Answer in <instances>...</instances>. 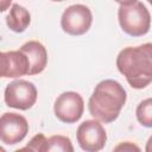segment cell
Returning <instances> with one entry per match:
<instances>
[{
	"label": "cell",
	"mask_w": 152,
	"mask_h": 152,
	"mask_svg": "<svg viewBox=\"0 0 152 152\" xmlns=\"http://www.w3.org/2000/svg\"><path fill=\"white\" fill-rule=\"evenodd\" d=\"M118 70L134 89H142L152 82V43L127 46L116 57Z\"/></svg>",
	"instance_id": "6da1fadb"
},
{
	"label": "cell",
	"mask_w": 152,
	"mask_h": 152,
	"mask_svg": "<svg viewBox=\"0 0 152 152\" xmlns=\"http://www.w3.org/2000/svg\"><path fill=\"white\" fill-rule=\"evenodd\" d=\"M119 24L124 32L133 37H140L148 32L151 26V15L142 2L121 5L118 11Z\"/></svg>",
	"instance_id": "3957f363"
},
{
	"label": "cell",
	"mask_w": 152,
	"mask_h": 152,
	"mask_svg": "<svg viewBox=\"0 0 152 152\" xmlns=\"http://www.w3.org/2000/svg\"><path fill=\"white\" fill-rule=\"evenodd\" d=\"M0 1H1V7H0V11L1 12H5L10 7L11 2H12V0H0Z\"/></svg>",
	"instance_id": "2e32d148"
},
{
	"label": "cell",
	"mask_w": 152,
	"mask_h": 152,
	"mask_svg": "<svg viewBox=\"0 0 152 152\" xmlns=\"http://www.w3.org/2000/svg\"><path fill=\"white\" fill-rule=\"evenodd\" d=\"M147 1H148V2H150V4L152 5V0H147Z\"/></svg>",
	"instance_id": "ffe728a7"
},
{
	"label": "cell",
	"mask_w": 152,
	"mask_h": 152,
	"mask_svg": "<svg viewBox=\"0 0 152 152\" xmlns=\"http://www.w3.org/2000/svg\"><path fill=\"white\" fill-rule=\"evenodd\" d=\"M51 1H64V0H51Z\"/></svg>",
	"instance_id": "d6986e66"
},
{
	"label": "cell",
	"mask_w": 152,
	"mask_h": 152,
	"mask_svg": "<svg viewBox=\"0 0 152 152\" xmlns=\"http://www.w3.org/2000/svg\"><path fill=\"white\" fill-rule=\"evenodd\" d=\"M1 59V76L7 78H15L28 75L30 61L27 56L18 51H6L0 53Z\"/></svg>",
	"instance_id": "9c48e42d"
},
{
	"label": "cell",
	"mask_w": 152,
	"mask_h": 152,
	"mask_svg": "<svg viewBox=\"0 0 152 152\" xmlns=\"http://www.w3.org/2000/svg\"><path fill=\"white\" fill-rule=\"evenodd\" d=\"M50 151H61V152H72L74 147L71 145V141L68 137L64 135H52L50 137L44 146L43 152H50Z\"/></svg>",
	"instance_id": "7c38bea8"
},
{
	"label": "cell",
	"mask_w": 152,
	"mask_h": 152,
	"mask_svg": "<svg viewBox=\"0 0 152 152\" xmlns=\"http://www.w3.org/2000/svg\"><path fill=\"white\" fill-rule=\"evenodd\" d=\"M114 150H115V151H133V150H135V151H140V148H139L137 145H134L133 142H129V141L121 142V144L118 145Z\"/></svg>",
	"instance_id": "9a60e30c"
},
{
	"label": "cell",
	"mask_w": 152,
	"mask_h": 152,
	"mask_svg": "<svg viewBox=\"0 0 152 152\" xmlns=\"http://www.w3.org/2000/svg\"><path fill=\"white\" fill-rule=\"evenodd\" d=\"M19 50L23 51L30 61L28 75L40 74L45 69L48 64V52H46L45 46L40 42L30 40L25 43Z\"/></svg>",
	"instance_id": "30bf717a"
},
{
	"label": "cell",
	"mask_w": 152,
	"mask_h": 152,
	"mask_svg": "<svg viewBox=\"0 0 152 152\" xmlns=\"http://www.w3.org/2000/svg\"><path fill=\"white\" fill-rule=\"evenodd\" d=\"M93 23L91 11L86 5H71L62 14L61 26L71 36H81L89 31Z\"/></svg>",
	"instance_id": "5b68a950"
},
{
	"label": "cell",
	"mask_w": 152,
	"mask_h": 152,
	"mask_svg": "<svg viewBox=\"0 0 152 152\" xmlns=\"http://www.w3.org/2000/svg\"><path fill=\"white\" fill-rule=\"evenodd\" d=\"M80 147L87 152H97L102 150L107 141V134L99 120L83 121L76 132Z\"/></svg>",
	"instance_id": "8992f818"
},
{
	"label": "cell",
	"mask_w": 152,
	"mask_h": 152,
	"mask_svg": "<svg viewBox=\"0 0 152 152\" xmlns=\"http://www.w3.org/2000/svg\"><path fill=\"white\" fill-rule=\"evenodd\" d=\"M146 152H152V135L148 138L147 142H146V147H145Z\"/></svg>",
	"instance_id": "e0dca14e"
},
{
	"label": "cell",
	"mask_w": 152,
	"mask_h": 152,
	"mask_svg": "<svg viewBox=\"0 0 152 152\" xmlns=\"http://www.w3.org/2000/svg\"><path fill=\"white\" fill-rule=\"evenodd\" d=\"M114 1H116L120 5H131V4L137 2V0H114Z\"/></svg>",
	"instance_id": "ac0fdd59"
},
{
	"label": "cell",
	"mask_w": 152,
	"mask_h": 152,
	"mask_svg": "<svg viewBox=\"0 0 152 152\" xmlns=\"http://www.w3.org/2000/svg\"><path fill=\"white\" fill-rule=\"evenodd\" d=\"M46 140H48V139L45 138V135H44L43 133H38V134H36V135L27 142V145H26L25 147L18 150L17 152L24 151V150H30V151H33V152H43V146H44V144H45Z\"/></svg>",
	"instance_id": "5bb4252c"
},
{
	"label": "cell",
	"mask_w": 152,
	"mask_h": 152,
	"mask_svg": "<svg viewBox=\"0 0 152 152\" xmlns=\"http://www.w3.org/2000/svg\"><path fill=\"white\" fill-rule=\"evenodd\" d=\"M30 21H31V15L25 7L18 4L12 5L10 13L6 17V24L12 31L17 33L24 32L30 25Z\"/></svg>",
	"instance_id": "8fae6325"
},
{
	"label": "cell",
	"mask_w": 152,
	"mask_h": 152,
	"mask_svg": "<svg viewBox=\"0 0 152 152\" xmlns=\"http://www.w3.org/2000/svg\"><path fill=\"white\" fill-rule=\"evenodd\" d=\"M28 133L26 119L17 113H4L0 119V139L6 145L20 142Z\"/></svg>",
	"instance_id": "ba28073f"
},
{
	"label": "cell",
	"mask_w": 152,
	"mask_h": 152,
	"mask_svg": "<svg viewBox=\"0 0 152 152\" xmlns=\"http://www.w3.org/2000/svg\"><path fill=\"white\" fill-rule=\"evenodd\" d=\"M126 99V90L119 82L104 80L95 87L88 101V109L94 119L110 124L118 119Z\"/></svg>",
	"instance_id": "7a4b0ae2"
},
{
	"label": "cell",
	"mask_w": 152,
	"mask_h": 152,
	"mask_svg": "<svg viewBox=\"0 0 152 152\" xmlns=\"http://www.w3.org/2000/svg\"><path fill=\"white\" fill-rule=\"evenodd\" d=\"M138 121L145 127H152V97L141 101L135 110Z\"/></svg>",
	"instance_id": "4fadbf2b"
},
{
	"label": "cell",
	"mask_w": 152,
	"mask_h": 152,
	"mask_svg": "<svg viewBox=\"0 0 152 152\" xmlns=\"http://www.w3.org/2000/svg\"><path fill=\"white\" fill-rule=\"evenodd\" d=\"M84 110V102L82 96L75 91H65L61 94L53 104L56 118L65 124H74L78 121Z\"/></svg>",
	"instance_id": "52a82bcc"
},
{
	"label": "cell",
	"mask_w": 152,
	"mask_h": 152,
	"mask_svg": "<svg viewBox=\"0 0 152 152\" xmlns=\"http://www.w3.org/2000/svg\"><path fill=\"white\" fill-rule=\"evenodd\" d=\"M37 95V88L32 82L17 80L7 84L4 99L8 107L26 110L36 103Z\"/></svg>",
	"instance_id": "277c9868"
}]
</instances>
